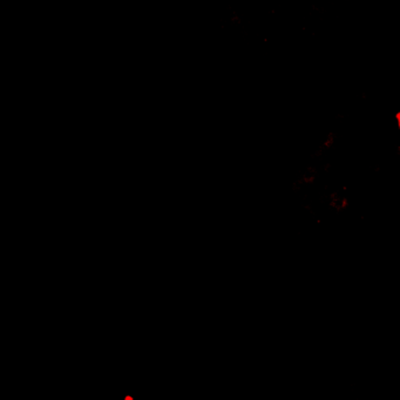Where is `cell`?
Returning <instances> with one entry per match:
<instances>
[{"instance_id":"obj_1","label":"cell","mask_w":400,"mask_h":400,"mask_svg":"<svg viewBox=\"0 0 400 400\" xmlns=\"http://www.w3.org/2000/svg\"><path fill=\"white\" fill-rule=\"evenodd\" d=\"M394 121H396L397 129H398V132L400 133V109L399 111H397L396 114H394Z\"/></svg>"}]
</instances>
